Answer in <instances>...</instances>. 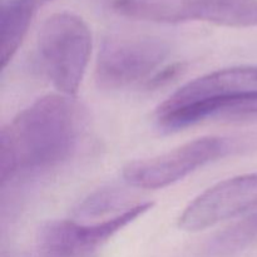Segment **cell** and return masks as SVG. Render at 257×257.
<instances>
[{"label": "cell", "instance_id": "cell-10", "mask_svg": "<svg viewBox=\"0 0 257 257\" xmlns=\"http://www.w3.org/2000/svg\"><path fill=\"white\" fill-rule=\"evenodd\" d=\"M125 201L127 195L124 190L114 186L104 187L84 198V201L75 208V215L82 218L99 217L124 207Z\"/></svg>", "mask_w": 257, "mask_h": 257}, {"label": "cell", "instance_id": "cell-7", "mask_svg": "<svg viewBox=\"0 0 257 257\" xmlns=\"http://www.w3.org/2000/svg\"><path fill=\"white\" fill-rule=\"evenodd\" d=\"M257 210V172L236 176L206 190L185 208L178 226L188 232Z\"/></svg>", "mask_w": 257, "mask_h": 257}, {"label": "cell", "instance_id": "cell-2", "mask_svg": "<svg viewBox=\"0 0 257 257\" xmlns=\"http://www.w3.org/2000/svg\"><path fill=\"white\" fill-rule=\"evenodd\" d=\"M257 104V65L216 70L188 82L157 108V122L178 131L215 117H227L233 108Z\"/></svg>", "mask_w": 257, "mask_h": 257}, {"label": "cell", "instance_id": "cell-6", "mask_svg": "<svg viewBox=\"0 0 257 257\" xmlns=\"http://www.w3.org/2000/svg\"><path fill=\"white\" fill-rule=\"evenodd\" d=\"M153 203H138L93 225L70 220L43 223L37 233V257H93L115 233L147 213Z\"/></svg>", "mask_w": 257, "mask_h": 257}, {"label": "cell", "instance_id": "cell-4", "mask_svg": "<svg viewBox=\"0 0 257 257\" xmlns=\"http://www.w3.org/2000/svg\"><path fill=\"white\" fill-rule=\"evenodd\" d=\"M246 147H248L246 140L218 136L197 138L162 155L128 163L123 168V178L128 185L140 190H160Z\"/></svg>", "mask_w": 257, "mask_h": 257}, {"label": "cell", "instance_id": "cell-12", "mask_svg": "<svg viewBox=\"0 0 257 257\" xmlns=\"http://www.w3.org/2000/svg\"><path fill=\"white\" fill-rule=\"evenodd\" d=\"M238 227L247 240H250L251 242L255 241L257 238V212L252 213L242 222L238 223Z\"/></svg>", "mask_w": 257, "mask_h": 257}, {"label": "cell", "instance_id": "cell-3", "mask_svg": "<svg viewBox=\"0 0 257 257\" xmlns=\"http://www.w3.org/2000/svg\"><path fill=\"white\" fill-rule=\"evenodd\" d=\"M92 53V34L84 20L72 13H57L38 35V55L49 82L62 94H77Z\"/></svg>", "mask_w": 257, "mask_h": 257}, {"label": "cell", "instance_id": "cell-14", "mask_svg": "<svg viewBox=\"0 0 257 257\" xmlns=\"http://www.w3.org/2000/svg\"><path fill=\"white\" fill-rule=\"evenodd\" d=\"M42 2H47V0H42Z\"/></svg>", "mask_w": 257, "mask_h": 257}, {"label": "cell", "instance_id": "cell-5", "mask_svg": "<svg viewBox=\"0 0 257 257\" xmlns=\"http://www.w3.org/2000/svg\"><path fill=\"white\" fill-rule=\"evenodd\" d=\"M170 52V45L160 38H109L98 53L95 82L103 89L115 90L150 80Z\"/></svg>", "mask_w": 257, "mask_h": 257}, {"label": "cell", "instance_id": "cell-13", "mask_svg": "<svg viewBox=\"0 0 257 257\" xmlns=\"http://www.w3.org/2000/svg\"><path fill=\"white\" fill-rule=\"evenodd\" d=\"M7 257H25V256H23V255H9Z\"/></svg>", "mask_w": 257, "mask_h": 257}, {"label": "cell", "instance_id": "cell-8", "mask_svg": "<svg viewBox=\"0 0 257 257\" xmlns=\"http://www.w3.org/2000/svg\"><path fill=\"white\" fill-rule=\"evenodd\" d=\"M163 23H212L230 28L257 25V0H162Z\"/></svg>", "mask_w": 257, "mask_h": 257}, {"label": "cell", "instance_id": "cell-9", "mask_svg": "<svg viewBox=\"0 0 257 257\" xmlns=\"http://www.w3.org/2000/svg\"><path fill=\"white\" fill-rule=\"evenodd\" d=\"M40 0H7L0 13V63L4 69L22 45Z\"/></svg>", "mask_w": 257, "mask_h": 257}, {"label": "cell", "instance_id": "cell-11", "mask_svg": "<svg viewBox=\"0 0 257 257\" xmlns=\"http://www.w3.org/2000/svg\"><path fill=\"white\" fill-rule=\"evenodd\" d=\"M186 70V65L183 63H173L158 70L155 75L151 77L150 80L146 82V87L148 89H160V88L168 85L173 80L177 79Z\"/></svg>", "mask_w": 257, "mask_h": 257}, {"label": "cell", "instance_id": "cell-1", "mask_svg": "<svg viewBox=\"0 0 257 257\" xmlns=\"http://www.w3.org/2000/svg\"><path fill=\"white\" fill-rule=\"evenodd\" d=\"M82 105L65 94L34 100L0 132V182L50 170L73 155L85 125Z\"/></svg>", "mask_w": 257, "mask_h": 257}]
</instances>
